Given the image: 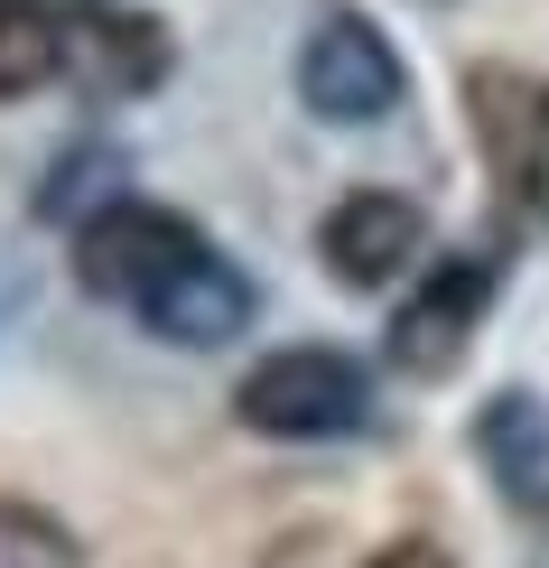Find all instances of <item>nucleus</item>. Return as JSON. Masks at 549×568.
Segmentation results:
<instances>
[{"instance_id": "2", "label": "nucleus", "mask_w": 549, "mask_h": 568, "mask_svg": "<svg viewBox=\"0 0 549 568\" xmlns=\"http://www.w3.org/2000/svg\"><path fill=\"white\" fill-rule=\"evenodd\" d=\"M233 410H243V429H261V438H345L354 419L373 410V383L336 345H289V354H261L243 373Z\"/></svg>"}, {"instance_id": "12", "label": "nucleus", "mask_w": 549, "mask_h": 568, "mask_svg": "<svg viewBox=\"0 0 549 568\" xmlns=\"http://www.w3.org/2000/svg\"><path fill=\"white\" fill-rule=\"evenodd\" d=\"M261 568H364V559H354L336 531H289V540H271V559H261Z\"/></svg>"}, {"instance_id": "7", "label": "nucleus", "mask_w": 549, "mask_h": 568, "mask_svg": "<svg viewBox=\"0 0 549 568\" xmlns=\"http://www.w3.org/2000/svg\"><path fill=\"white\" fill-rule=\"evenodd\" d=\"M317 252H326V271H336L345 290H392V280L428 252V215L410 196H392V186H364V196H345L336 215H326Z\"/></svg>"}, {"instance_id": "5", "label": "nucleus", "mask_w": 549, "mask_h": 568, "mask_svg": "<svg viewBox=\"0 0 549 568\" xmlns=\"http://www.w3.org/2000/svg\"><path fill=\"white\" fill-rule=\"evenodd\" d=\"M400 57H392V38L373 29V19H354V10H336V19H317L307 29V47H298V103L317 112V122H382V112L400 103Z\"/></svg>"}, {"instance_id": "4", "label": "nucleus", "mask_w": 549, "mask_h": 568, "mask_svg": "<svg viewBox=\"0 0 549 568\" xmlns=\"http://www.w3.org/2000/svg\"><path fill=\"white\" fill-rule=\"evenodd\" d=\"M494 280H504V262H494V252H447V262L392 307V336H382V345H392V364L410 373V383H438V373L466 364L475 326H485Z\"/></svg>"}, {"instance_id": "9", "label": "nucleus", "mask_w": 549, "mask_h": 568, "mask_svg": "<svg viewBox=\"0 0 549 568\" xmlns=\"http://www.w3.org/2000/svg\"><path fill=\"white\" fill-rule=\"evenodd\" d=\"M485 457H494V476H504L512 494H540L549 485V419H540L531 392H504L485 410Z\"/></svg>"}, {"instance_id": "10", "label": "nucleus", "mask_w": 549, "mask_h": 568, "mask_svg": "<svg viewBox=\"0 0 549 568\" xmlns=\"http://www.w3.org/2000/svg\"><path fill=\"white\" fill-rule=\"evenodd\" d=\"M47 75H65V29L38 19V10H19V0H0V103H19Z\"/></svg>"}, {"instance_id": "1", "label": "nucleus", "mask_w": 549, "mask_h": 568, "mask_svg": "<svg viewBox=\"0 0 549 568\" xmlns=\"http://www.w3.org/2000/svg\"><path fill=\"white\" fill-rule=\"evenodd\" d=\"M205 252H214V243H205L186 215H169V205H140V196H122V205H103V215L75 224V280H84L93 298L131 307V317L169 290L177 271H196Z\"/></svg>"}, {"instance_id": "8", "label": "nucleus", "mask_w": 549, "mask_h": 568, "mask_svg": "<svg viewBox=\"0 0 549 568\" xmlns=\"http://www.w3.org/2000/svg\"><path fill=\"white\" fill-rule=\"evenodd\" d=\"M140 326L169 345H233L252 326V280L224 262V252H205L196 271H177L169 290H159L150 307H140Z\"/></svg>"}, {"instance_id": "13", "label": "nucleus", "mask_w": 549, "mask_h": 568, "mask_svg": "<svg viewBox=\"0 0 549 568\" xmlns=\"http://www.w3.org/2000/svg\"><path fill=\"white\" fill-rule=\"evenodd\" d=\"M373 568H457V559H447L438 540H392V550H382Z\"/></svg>"}, {"instance_id": "6", "label": "nucleus", "mask_w": 549, "mask_h": 568, "mask_svg": "<svg viewBox=\"0 0 549 568\" xmlns=\"http://www.w3.org/2000/svg\"><path fill=\"white\" fill-rule=\"evenodd\" d=\"M169 65H177V47L150 10H112L103 0V10L65 19V84L84 103H131V93L169 84Z\"/></svg>"}, {"instance_id": "3", "label": "nucleus", "mask_w": 549, "mask_h": 568, "mask_svg": "<svg viewBox=\"0 0 549 568\" xmlns=\"http://www.w3.org/2000/svg\"><path fill=\"white\" fill-rule=\"evenodd\" d=\"M466 122L485 169L504 178V196L531 224H549V84L521 65H475L466 75Z\"/></svg>"}, {"instance_id": "14", "label": "nucleus", "mask_w": 549, "mask_h": 568, "mask_svg": "<svg viewBox=\"0 0 549 568\" xmlns=\"http://www.w3.org/2000/svg\"><path fill=\"white\" fill-rule=\"evenodd\" d=\"M19 10H38V19H57V29H65V19H84V10H103V0H19Z\"/></svg>"}, {"instance_id": "11", "label": "nucleus", "mask_w": 549, "mask_h": 568, "mask_svg": "<svg viewBox=\"0 0 549 568\" xmlns=\"http://www.w3.org/2000/svg\"><path fill=\"white\" fill-rule=\"evenodd\" d=\"M0 568H84L75 531L38 504H0Z\"/></svg>"}]
</instances>
